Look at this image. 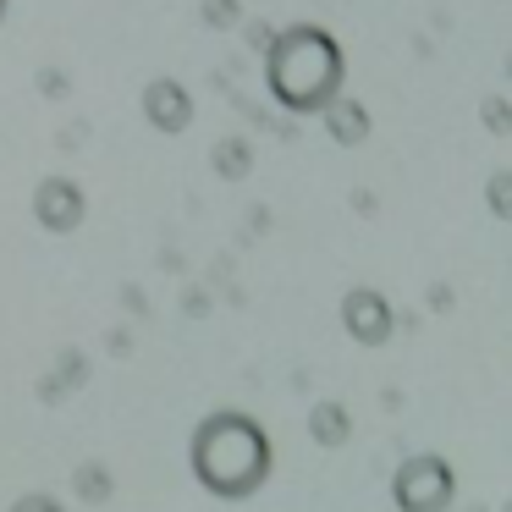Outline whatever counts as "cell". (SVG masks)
<instances>
[{
  "label": "cell",
  "mask_w": 512,
  "mask_h": 512,
  "mask_svg": "<svg viewBox=\"0 0 512 512\" xmlns=\"http://www.w3.org/2000/svg\"><path fill=\"white\" fill-rule=\"evenodd\" d=\"M259 61H265V94L287 116H320L336 94H347V56L320 23L276 28V45Z\"/></svg>",
  "instance_id": "1"
},
{
  "label": "cell",
  "mask_w": 512,
  "mask_h": 512,
  "mask_svg": "<svg viewBox=\"0 0 512 512\" xmlns=\"http://www.w3.org/2000/svg\"><path fill=\"white\" fill-rule=\"evenodd\" d=\"M193 468L215 496H248L270 474V441L248 413H215L193 435Z\"/></svg>",
  "instance_id": "2"
},
{
  "label": "cell",
  "mask_w": 512,
  "mask_h": 512,
  "mask_svg": "<svg viewBox=\"0 0 512 512\" xmlns=\"http://www.w3.org/2000/svg\"><path fill=\"white\" fill-rule=\"evenodd\" d=\"M391 490H397L402 512H446V501H452V468H446L441 457H413V463L391 479Z\"/></svg>",
  "instance_id": "3"
},
{
  "label": "cell",
  "mask_w": 512,
  "mask_h": 512,
  "mask_svg": "<svg viewBox=\"0 0 512 512\" xmlns=\"http://www.w3.org/2000/svg\"><path fill=\"white\" fill-rule=\"evenodd\" d=\"M83 215H89V193H83L78 177H45L34 188V221L45 226V232L67 237L83 226Z\"/></svg>",
  "instance_id": "4"
},
{
  "label": "cell",
  "mask_w": 512,
  "mask_h": 512,
  "mask_svg": "<svg viewBox=\"0 0 512 512\" xmlns=\"http://www.w3.org/2000/svg\"><path fill=\"white\" fill-rule=\"evenodd\" d=\"M138 111H144V122L155 127V133L177 138L193 127V116H199V105H193V94L182 89L177 78H149L144 94H138Z\"/></svg>",
  "instance_id": "5"
},
{
  "label": "cell",
  "mask_w": 512,
  "mask_h": 512,
  "mask_svg": "<svg viewBox=\"0 0 512 512\" xmlns=\"http://www.w3.org/2000/svg\"><path fill=\"white\" fill-rule=\"evenodd\" d=\"M342 325L358 336L364 347H380L391 336V325H397V314H391V303H386V292H375V287H353L342 298Z\"/></svg>",
  "instance_id": "6"
},
{
  "label": "cell",
  "mask_w": 512,
  "mask_h": 512,
  "mask_svg": "<svg viewBox=\"0 0 512 512\" xmlns=\"http://www.w3.org/2000/svg\"><path fill=\"white\" fill-rule=\"evenodd\" d=\"M320 122H325V133H331V144H342V149H358L369 138V105L364 100H353V94H336L331 105L320 111Z\"/></svg>",
  "instance_id": "7"
},
{
  "label": "cell",
  "mask_w": 512,
  "mask_h": 512,
  "mask_svg": "<svg viewBox=\"0 0 512 512\" xmlns=\"http://www.w3.org/2000/svg\"><path fill=\"white\" fill-rule=\"evenodd\" d=\"M210 166H215V177H226V182H243V177H254V138H243V133H226V138H215V149H210Z\"/></svg>",
  "instance_id": "8"
},
{
  "label": "cell",
  "mask_w": 512,
  "mask_h": 512,
  "mask_svg": "<svg viewBox=\"0 0 512 512\" xmlns=\"http://www.w3.org/2000/svg\"><path fill=\"white\" fill-rule=\"evenodd\" d=\"M309 435L320 446H347L353 441V419H347L342 402H320V408L309 413Z\"/></svg>",
  "instance_id": "9"
},
{
  "label": "cell",
  "mask_w": 512,
  "mask_h": 512,
  "mask_svg": "<svg viewBox=\"0 0 512 512\" xmlns=\"http://www.w3.org/2000/svg\"><path fill=\"white\" fill-rule=\"evenodd\" d=\"M243 0H199V23L210 28V34H237V23H243Z\"/></svg>",
  "instance_id": "10"
},
{
  "label": "cell",
  "mask_w": 512,
  "mask_h": 512,
  "mask_svg": "<svg viewBox=\"0 0 512 512\" xmlns=\"http://www.w3.org/2000/svg\"><path fill=\"white\" fill-rule=\"evenodd\" d=\"M78 496H83V501H94V507H105V501H111V474H105L100 463L78 468Z\"/></svg>",
  "instance_id": "11"
},
{
  "label": "cell",
  "mask_w": 512,
  "mask_h": 512,
  "mask_svg": "<svg viewBox=\"0 0 512 512\" xmlns=\"http://www.w3.org/2000/svg\"><path fill=\"white\" fill-rule=\"evenodd\" d=\"M237 34H243L248 56H265V50L276 45V23H265V17H243V23H237Z\"/></svg>",
  "instance_id": "12"
},
{
  "label": "cell",
  "mask_w": 512,
  "mask_h": 512,
  "mask_svg": "<svg viewBox=\"0 0 512 512\" xmlns=\"http://www.w3.org/2000/svg\"><path fill=\"white\" fill-rule=\"evenodd\" d=\"M34 83H39V94H45V100H67V94H72V78L61 67H39Z\"/></svg>",
  "instance_id": "13"
},
{
  "label": "cell",
  "mask_w": 512,
  "mask_h": 512,
  "mask_svg": "<svg viewBox=\"0 0 512 512\" xmlns=\"http://www.w3.org/2000/svg\"><path fill=\"white\" fill-rule=\"evenodd\" d=\"M485 116H490V133H496V138H507V100H501V94H490Z\"/></svg>",
  "instance_id": "14"
},
{
  "label": "cell",
  "mask_w": 512,
  "mask_h": 512,
  "mask_svg": "<svg viewBox=\"0 0 512 512\" xmlns=\"http://www.w3.org/2000/svg\"><path fill=\"white\" fill-rule=\"evenodd\" d=\"M12 512H61V501L56 496H23Z\"/></svg>",
  "instance_id": "15"
},
{
  "label": "cell",
  "mask_w": 512,
  "mask_h": 512,
  "mask_svg": "<svg viewBox=\"0 0 512 512\" xmlns=\"http://www.w3.org/2000/svg\"><path fill=\"white\" fill-rule=\"evenodd\" d=\"M6 6H12V0H0V23H6Z\"/></svg>",
  "instance_id": "16"
}]
</instances>
